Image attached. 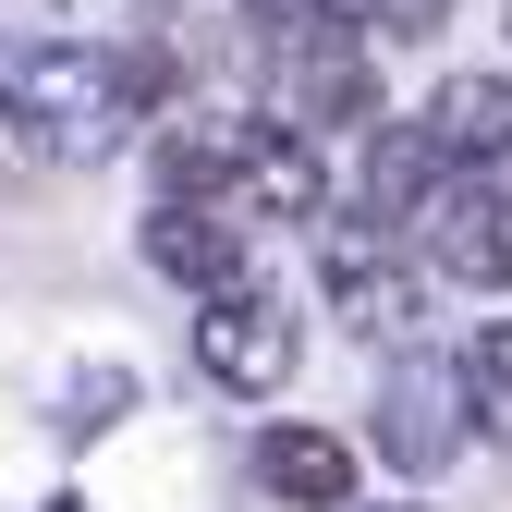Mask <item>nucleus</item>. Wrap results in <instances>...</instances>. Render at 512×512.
<instances>
[{"label": "nucleus", "mask_w": 512, "mask_h": 512, "mask_svg": "<svg viewBox=\"0 0 512 512\" xmlns=\"http://www.w3.org/2000/svg\"><path fill=\"white\" fill-rule=\"evenodd\" d=\"M159 98V61L147 49H98V37H37V49H0V135L49 171H86L147 122Z\"/></svg>", "instance_id": "nucleus-1"}, {"label": "nucleus", "mask_w": 512, "mask_h": 512, "mask_svg": "<svg viewBox=\"0 0 512 512\" xmlns=\"http://www.w3.org/2000/svg\"><path fill=\"white\" fill-rule=\"evenodd\" d=\"M244 25L256 49H269V74H281V122L293 135H378V37L342 25V13H317V0H244Z\"/></svg>", "instance_id": "nucleus-2"}, {"label": "nucleus", "mask_w": 512, "mask_h": 512, "mask_svg": "<svg viewBox=\"0 0 512 512\" xmlns=\"http://www.w3.org/2000/svg\"><path fill=\"white\" fill-rule=\"evenodd\" d=\"M293 354H305V330L281 317V293H269V281H220V293H196V366L220 378V391L269 403L281 378H293Z\"/></svg>", "instance_id": "nucleus-3"}, {"label": "nucleus", "mask_w": 512, "mask_h": 512, "mask_svg": "<svg viewBox=\"0 0 512 512\" xmlns=\"http://www.w3.org/2000/svg\"><path fill=\"white\" fill-rule=\"evenodd\" d=\"M317 269H330V293H342V330L354 342H415V269L391 256V220H317Z\"/></svg>", "instance_id": "nucleus-4"}, {"label": "nucleus", "mask_w": 512, "mask_h": 512, "mask_svg": "<svg viewBox=\"0 0 512 512\" xmlns=\"http://www.w3.org/2000/svg\"><path fill=\"white\" fill-rule=\"evenodd\" d=\"M464 366H439V354H391V378H378V452H391L403 476H439V464H452L464 452Z\"/></svg>", "instance_id": "nucleus-5"}, {"label": "nucleus", "mask_w": 512, "mask_h": 512, "mask_svg": "<svg viewBox=\"0 0 512 512\" xmlns=\"http://www.w3.org/2000/svg\"><path fill=\"white\" fill-rule=\"evenodd\" d=\"M232 220H330V171H317V135H293V122H256L232 183H220Z\"/></svg>", "instance_id": "nucleus-6"}, {"label": "nucleus", "mask_w": 512, "mask_h": 512, "mask_svg": "<svg viewBox=\"0 0 512 512\" xmlns=\"http://www.w3.org/2000/svg\"><path fill=\"white\" fill-rule=\"evenodd\" d=\"M147 269L196 281V293L244 281V220H232L220 196H159V208H147Z\"/></svg>", "instance_id": "nucleus-7"}, {"label": "nucleus", "mask_w": 512, "mask_h": 512, "mask_svg": "<svg viewBox=\"0 0 512 512\" xmlns=\"http://www.w3.org/2000/svg\"><path fill=\"white\" fill-rule=\"evenodd\" d=\"M427 147L452 171H500L512 159V74H452L427 98Z\"/></svg>", "instance_id": "nucleus-8"}, {"label": "nucleus", "mask_w": 512, "mask_h": 512, "mask_svg": "<svg viewBox=\"0 0 512 512\" xmlns=\"http://www.w3.org/2000/svg\"><path fill=\"white\" fill-rule=\"evenodd\" d=\"M439 183H452V159L427 147V122H378V135H366V220H391V232H415Z\"/></svg>", "instance_id": "nucleus-9"}, {"label": "nucleus", "mask_w": 512, "mask_h": 512, "mask_svg": "<svg viewBox=\"0 0 512 512\" xmlns=\"http://www.w3.org/2000/svg\"><path fill=\"white\" fill-rule=\"evenodd\" d=\"M256 476H269L293 512H354V439H330V427H269V439H256Z\"/></svg>", "instance_id": "nucleus-10"}, {"label": "nucleus", "mask_w": 512, "mask_h": 512, "mask_svg": "<svg viewBox=\"0 0 512 512\" xmlns=\"http://www.w3.org/2000/svg\"><path fill=\"white\" fill-rule=\"evenodd\" d=\"M122 403H135V366H74V378L49 391V427H61V439H98Z\"/></svg>", "instance_id": "nucleus-11"}, {"label": "nucleus", "mask_w": 512, "mask_h": 512, "mask_svg": "<svg viewBox=\"0 0 512 512\" xmlns=\"http://www.w3.org/2000/svg\"><path fill=\"white\" fill-rule=\"evenodd\" d=\"M464 391H476V415L512 439V317H488V330H476V354H464Z\"/></svg>", "instance_id": "nucleus-12"}, {"label": "nucleus", "mask_w": 512, "mask_h": 512, "mask_svg": "<svg viewBox=\"0 0 512 512\" xmlns=\"http://www.w3.org/2000/svg\"><path fill=\"white\" fill-rule=\"evenodd\" d=\"M317 13H342V25H366V37H439L452 0H317Z\"/></svg>", "instance_id": "nucleus-13"}, {"label": "nucleus", "mask_w": 512, "mask_h": 512, "mask_svg": "<svg viewBox=\"0 0 512 512\" xmlns=\"http://www.w3.org/2000/svg\"><path fill=\"white\" fill-rule=\"evenodd\" d=\"M37 37H74V0H0V49H37Z\"/></svg>", "instance_id": "nucleus-14"}, {"label": "nucleus", "mask_w": 512, "mask_h": 512, "mask_svg": "<svg viewBox=\"0 0 512 512\" xmlns=\"http://www.w3.org/2000/svg\"><path fill=\"white\" fill-rule=\"evenodd\" d=\"M37 512H86V500H37Z\"/></svg>", "instance_id": "nucleus-15"}]
</instances>
